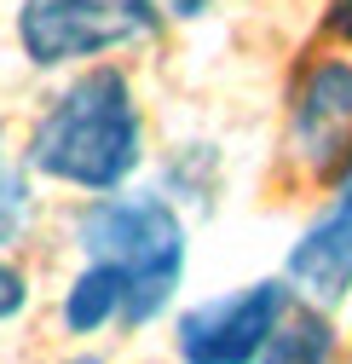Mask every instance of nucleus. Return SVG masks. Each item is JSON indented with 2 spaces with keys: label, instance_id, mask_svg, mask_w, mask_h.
<instances>
[{
  "label": "nucleus",
  "instance_id": "obj_2",
  "mask_svg": "<svg viewBox=\"0 0 352 364\" xmlns=\"http://www.w3.org/2000/svg\"><path fill=\"white\" fill-rule=\"evenodd\" d=\"M81 249L127 278L121 324H150L185 278V225L162 197H99L81 214Z\"/></svg>",
  "mask_w": 352,
  "mask_h": 364
},
{
  "label": "nucleus",
  "instance_id": "obj_8",
  "mask_svg": "<svg viewBox=\"0 0 352 364\" xmlns=\"http://www.w3.org/2000/svg\"><path fill=\"white\" fill-rule=\"evenodd\" d=\"M335 353V330L318 301H289L277 330L266 341V358H329Z\"/></svg>",
  "mask_w": 352,
  "mask_h": 364
},
{
  "label": "nucleus",
  "instance_id": "obj_9",
  "mask_svg": "<svg viewBox=\"0 0 352 364\" xmlns=\"http://www.w3.org/2000/svg\"><path fill=\"white\" fill-rule=\"evenodd\" d=\"M23 220H29V186H23V173L0 156V243H12L23 232Z\"/></svg>",
  "mask_w": 352,
  "mask_h": 364
},
{
  "label": "nucleus",
  "instance_id": "obj_3",
  "mask_svg": "<svg viewBox=\"0 0 352 364\" xmlns=\"http://www.w3.org/2000/svg\"><path fill=\"white\" fill-rule=\"evenodd\" d=\"M150 0H23L18 41L29 64L53 70L75 58H99L121 41L150 35Z\"/></svg>",
  "mask_w": 352,
  "mask_h": 364
},
{
  "label": "nucleus",
  "instance_id": "obj_10",
  "mask_svg": "<svg viewBox=\"0 0 352 364\" xmlns=\"http://www.w3.org/2000/svg\"><path fill=\"white\" fill-rule=\"evenodd\" d=\"M23 301H29V284H23V272L0 260V318H12V312H23Z\"/></svg>",
  "mask_w": 352,
  "mask_h": 364
},
{
  "label": "nucleus",
  "instance_id": "obj_1",
  "mask_svg": "<svg viewBox=\"0 0 352 364\" xmlns=\"http://www.w3.org/2000/svg\"><path fill=\"white\" fill-rule=\"evenodd\" d=\"M139 105L121 70H87L29 133V168L81 191H116L139 168Z\"/></svg>",
  "mask_w": 352,
  "mask_h": 364
},
{
  "label": "nucleus",
  "instance_id": "obj_7",
  "mask_svg": "<svg viewBox=\"0 0 352 364\" xmlns=\"http://www.w3.org/2000/svg\"><path fill=\"white\" fill-rule=\"evenodd\" d=\"M121 318H127V278L110 260H93L64 295V324L75 336H99L104 324H121Z\"/></svg>",
  "mask_w": 352,
  "mask_h": 364
},
{
  "label": "nucleus",
  "instance_id": "obj_12",
  "mask_svg": "<svg viewBox=\"0 0 352 364\" xmlns=\"http://www.w3.org/2000/svg\"><path fill=\"white\" fill-rule=\"evenodd\" d=\"M329 29L352 35V0H335V6H329Z\"/></svg>",
  "mask_w": 352,
  "mask_h": 364
},
{
  "label": "nucleus",
  "instance_id": "obj_11",
  "mask_svg": "<svg viewBox=\"0 0 352 364\" xmlns=\"http://www.w3.org/2000/svg\"><path fill=\"white\" fill-rule=\"evenodd\" d=\"M150 6H156V12H173V18H197L208 0H150Z\"/></svg>",
  "mask_w": 352,
  "mask_h": 364
},
{
  "label": "nucleus",
  "instance_id": "obj_5",
  "mask_svg": "<svg viewBox=\"0 0 352 364\" xmlns=\"http://www.w3.org/2000/svg\"><path fill=\"white\" fill-rule=\"evenodd\" d=\"M295 151L318 173L352 168V64L346 58H324L306 70L295 93Z\"/></svg>",
  "mask_w": 352,
  "mask_h": 364
},
{
  "label": "nucleus",
  "instance_id": "obj_6",
  "mask_svg": "<svg viewBox=\"0 0 352 364\" xmlns=\"http://www.w3.org/2000/svg\"><path fill=\"white\" fill-rule=\"evenodd\" d=\"M289 284L318 306H335L352 289V173L341 179L335 203L289 249Z\"/></svg>",
  "mask_w": 352,
  "mask_h": 364
},
{
  "label": "nucleus",
  "instance_id": "obj_4",
  "mask_svg": "<svg viewBox=\"0 0 352 364\" xmlns=\"http://www.w3.org/2000/svg\"><path fill=\"white\" fill-rule=\"evenodd\" d=\"M295 295L283 284H248L237 295L202 301L180 318V353L197 364H237V358H266V341Z\"/></svg>",
  "mask_w": 352,
  "mask_h": 364
}]
</instances>
